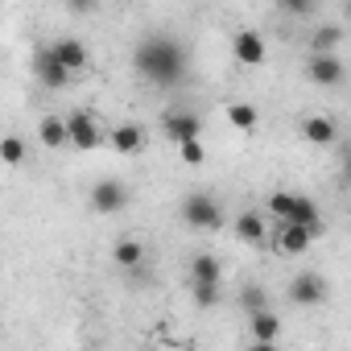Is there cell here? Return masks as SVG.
<instances>
[{"instance_id":"11","label":"cell","mask_w":351,"mask_h":351,"mask_svg":"<svg viewBox=\"0 0 351 351\" xmlns=\"http://www.w3.org/2000/svg\"><path fill=\"white\" fill-rule=\"evenodd\" d=\"M314 240H318V236H314V232H306V228L277 223V248H281V252H289V256H302V252H306Z\"/></svg>"},{"instance_id":"20","label":"cell","mask_w":351,"mask_h":351,"mask_svg":"<svg viewBox=\"0 0 351 351\" xmlns=\"http://www.w3.org/2000/svg\"><path fill=\"white\" fill-rule=\"evenodd\" d=\"M228 120H232V128H240V132H252L261 116H256V108H252V104H232V108H228Z\"/></svg>"},{"instance_id":"4","label":"cell","mask_w":351,"mask_h":351,"mask_svg":"<svg viewBox=\"0 0 351 351\" xmlns=\"http://www.w3.org/2000/svg\"><path fill=\"white\" fill-rule=\"evenodd\" d=\"M182 219L195 228V232H215L223 228V211L211 195H186L182 199Z\"/></svg>"},{"instance_id":"6","label":"cell","mask_w":351,"mask_h":351,"mask_svg":"<svg viewBox=\"0 0 351 351\" xmlns=\"http://www.w3.org/2000/svg\"><path fill=\"white\" fill-rule=\"evenodd\" d=\"M34 75H38V83H42V87H50V91H62V87L71 83V71L58 62L54 46H42V50L34 54Z\"/></svg>"},{"instance_id":"23","label":"cell","mask_w":351,"mask_h":351,"mask_svg":"<svg viewBox=\"0 0 351 351\" xmlns=\"http://www.w3.org/2000/svg\"><path fill=\"white\" fill-rule=\"evenodd\" d=\"M191 293H195V302H199L203 310L219 306V285H207V281H191Z\"/></svg>"},{"instance_id":"5","label":"cell","mask_w":351,"mask_h":351,"mask_svg":"<svg viewBox=\"0 0 351 351\" xmlns=\"http://www.w3.org/2000/svg\"><path fill=\"white\" fill-rule=\"evenodd\" d=\"M128 199H132V191H128L120 178H104V182L91 186V207H95L99 215H116V211H124Z\"/></svg>"},{"instance_id":"26","label":"cell","mask_w":351,"mask_h":351,"mask_svg":"<svg viewBox=\"0 0 351 351\" xmlns=\"http://www.w3.org/2000/svg\"><path fill=\"white\" fill-rule=\"evenodd\" d=\"M285 13H298V17H306V13H314V5H310V0H289V5H285Z\"/></svg>"},{"instance_id":"27","label":"cell","mask_w":351,"mask_h":351,"mask_svg":"<svg viewBox=\"0 0 351 351\" xmlns=\"http://www.w3.org/2000/svg\"><path fill=\"white\" fill-rule=\"evenodd\" d=\"M343 182L351 186V149H347V157H343Z\"/></svg>"},{"instance_id":"10","label":"cell","mask_w":351,"mask_h":351,"mask_svg":"<svg viewBox=\"0 0 351 351\" xmlns=\"http://www.w3.org/2000/svg\"><path fill=\"white\" fill-rule=\"evenodd\" d=\"M232 54H236L240 66H261V62H265V38H261L256 29H240V34L232 38Z\"/></svg>"},{"instance_id":"25","label":"cell","mask_w":351,"mask_h":351,"mask_svg":"<svg viewBox=\"0 0 351 351\" xmlns=\"http://www.w3.org/2000/svg\"><path fill=\"white\" fill-rule=\"evenodd\" d=\"M178 153H182V161H186V165H203V157H207L203 141H191V145H182Z\"/></svg>"},{"instance_id":"13","label":"cell","mask_w":351,"mask_h":351,"mask_svg":"<svg viewBox=\"0 0 351 351\" xmlns=\"http://www.w3.org/2000/svg\"><path fill=\"white\" fill-rule=\"evenodd\" d=\"M54 46V54H58V62L75 75V71H83L87 66V46L79 42V38H58V42H50Z\"/></svg>"},{"instance_id":"9","label":"cell","mask_w":351,"mask_h":351,"mask_svg":"<svg viewBox=\"0 0 351 351\" xmlns=\"http://www.w3.org/2000/svg\"><path fill=\"white\" fill-rule=\"evenodd\" d=\"M306 75H310L318 87H339V83H343V58H339V54H310Z\"/></svg>"},{"instance_id":"14","label":"cell","mask_w":351,"mask_h":351,"mask_svg":"<svg viewBox=\"0 0 351 351\" xmlns=\"http://www.w3.org/2000/svg\"><path fill=\"white\" fill-rule=\"evenodd\" d=\"M38 136H42L46 149H62V145H71V132H66V120H62V116H46V120L38 124Z\"/></svg>"},{"instance_id":"3","label":"cell","mask_w":351,"mask_h":351,"mask_svg":"<svg viewBox=\"0 0 351 351\" xmlns=\"http://www.w3.org/2000/svg\"><path fill=\"white\" fill-rule=\"evenodd\" d=\"M161 132L173 141V145H191V141H199V132H203V120H199V112H186V108H165L161 112Z\"/></svg>"},{"instance_id":"2","label":"cell","mask_w":351,"mask_h":351,"mask_svg":"<svg viewBox=\"0 0 351 351\" xmlns=\"http://www.w3.org/2000/svg\"><path fill=\"white\" fill-rule=\"evenodd\" d=\"M269 211H273L277 223H293V228H306V232L322 236V215H318L314 199H306V195L277 191V195H269Z\"/></svg>"},{"instance_id":"15","label":"cell","mask_w":351,"mask_h":351,"mask_svg":"<svg viewBox=\"0 0 351 351\" xmlns=\"http://www.w3.org/2000/svg\"><path fill=\"white\" fill-rule=\"evenodd\" d=\"M232 232H236L244 244H261V240H265V215H261V211H244V215L232 223Z\"/></svg>"},{"instance_id":"29","label":"cell","mask_w":351,"mask_h":351,"mask_svg":"<svg viewBox=\"0 0 351 351\" xmlns=\"http://www.w3.org/2000/svg\"><path fill=\"white\" fill-rule=\"evenodd\" d=\"M343 13H347V21H351V0H347V5H343Z\"/></svg>"},{"instance_id":"28","label":"cell","mask_w":351,"mask_h":351,"mask_svg":"<svg viewBox=\"0 0 351 351\" xmlns=\"http://www.w3.org/2000/svg\"><path fill=\"white\" fill-rule=\"evenodd\" d=\"M248 351H277V343H252Z\"/></svg>"},{"instance_id":"21","label":"cell","mask_w":351,"mask_h":351,"mask_svg":"<svg viewBox=\"0 0 351 351\" xmlns=\"http://www.w3.org/2000/svg\"><path fill=\"white\" fill-rule=\"evenodd\" d=\"M240 306H244L252 318H256V314H269V293H265L261 285H248V289L240 293Z\"/></svg>"},{"instance_id":"7","label":"cell","mask_w":351,"mask_h":351,"mask_svg":"<svg viewBox=\"0 0 351 351\" xmlns=\"http://www.w3.org/2000/svg\"><path fill=\"white\" fill-rule=\"evenodd\" d=\"M289 302L293 306H322L326 302V281L318 273H298L289 281Z\"/></svg>"},{"instance_id":"22","label":"cell","mask_w":351,"mask_h":351,"mask_svg":"<svg viewBox=\"0 0 351 351\" xmlns=\"http://www.w3.org/2000/svg\"><path fill=\"white\" fill-rule=\"evenodd\" d=\"M339 29L335 25H322V29H314V38H310V46H314V54H335V46H339Z\"/></svg>"},{"instance_id":"12","label":"cell","mask_w":351,"mask_h":351,"mask_svg":"<svg viewBox=\"0 0 351 351\" xmlns=\"http://www.w3.org/2000/svg\"><path fill=\"white\" fill-rule=\"evenodd\" d=\"M302 136H306L310 145H335V141H339V124H335L330 116H306V120H302Z\"/></svg>"},{"instance_id":"1","label":"cell","mask_w":351,"mask_h":351,"mask_svg":"<svg viewBox=\"0 0 351 351\" xmlns=\"http://www.w3.org/2000/svg\"><path fill=\"white\" fill-rule=\"evenodd\" d=\"M186 62H191V54H186V46L173 38V34H149V38H141L136 50H132V66H136V75L149 79V83H157V87L182 83Z\"/></svg>"},{"instance_id":"8","label":"cell","mask_w":351,"mask_h":351,"mask_svg":"<svg viewBox=\"0 0 351 351\" xmlns=\"http://www.w3.org/2000/svg\"><path fill=\"white\" fill-rule=\"evenodd\" d=\"M66 132H71V145L75 149H99V136H104L91 112H71L66 116Z\"/></svg>"},{"instance_id":"18","label":"cell","mask_w":351,"mask_h":351,"mask_svg":"<svg viewBox=\"0 0 351 351\" xmlns=\"http://www.w3.org/2000/svg\"><path fill=\"white\" fill-rule=\"evenodd\" d=\"M277 335H281V318H277L273 310L252 318V339H256V343H277Z\"/></svg>"},{"instance_id":"19","label":"cell","mask_w":351,"mask_h":351,"mask_svg":"<svg viewBox=\"0 0 351 351\" xmlns=\"http://www.w3.org/2000/svg\"><path fill=\"white\" fill-rule=\"evenodd\" d=\"M112 256H116V265H120V269H136V265L145 261V248H141L136 240H120V244L112 248Z\"/></svg>"},{"instance_id":"24","label":"cell","mask_w":351,"mask_h":351,"mask_svg":"<svg viewBox=\"0 0 351 351\" xmlns=\"http://www.w3.org/2000/svg\"><path fill=\"white\" fill-rule=\"evenodd\" d=\"M0 157H5V165H21L25 161V145L17 136H5V145H0Z\"/></svg>"},{"instance_id":"17","label":"cell","mask_w":351,"mask_h":351,"mask_svg":"<svg viewBox=\"0 0 351 351\" xmlns=\"http://www.w3.org/2000/svg\"><path fill=\"white\" fill-rule=\"evenodd\" d=\"M219 261L211 256V252H203V256H195L191 261V281H207V285H219Z\"/></svg>"},{"instance_id":"16","label":"cell","mask_w":351,"mask_h":351,"mask_svg":"<svg viewBox=\"0 0 351 351\" xmlns=\"http://www.w3.org/2000/svg\"><path fill=\"white\" fill-rule=\"evenodd\" d=\"M112 145H116V153H136V149L145 145L141 124H120V128H112Z\"/></svg>"}]
</instances>
